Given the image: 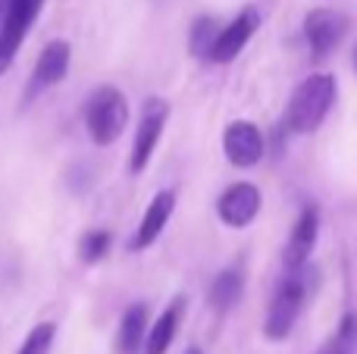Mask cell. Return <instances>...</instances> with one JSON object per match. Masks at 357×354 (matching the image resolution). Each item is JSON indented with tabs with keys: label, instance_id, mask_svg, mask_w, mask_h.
<instances>
[{
	"label": "cell",
	"instance_id": "obj_11",
	"mask_svg": "<svg viewBox=\"0 0 357 354\" xmlns=\"http://www.w3.org/2000/svg\"><path fill=\"white\" fill-rule=\"evenodd\" d=\"M69 56H73V47L66 41H50L47 47L41 50L35 63V75H31V91L38 88H50V85H60L69 72Z\"/></svg>",
	"mask_w": 357,
	"mask_h": 354
},
{
	"label": "cell",
	"instance_id": "obj_7",
	"mask_svg": "<svg viewBox=\"0 0 357 354\" xmlns=\"http://www.w3.org/2000/svg\"><path fill=\"white\" fill-rule=\"evenodd\" d=\"M222 151H226L232 167H254L264 157V135H260V129L254 123L238 119L222 135Z\"/></svg>",
	"mask_w": 357,
	"mask_h": 354
},
{
	"label": "cell",
	"instance_id": "obj_12",
	"mask_svg": "<svg viewBox=\"0 0 357 354\" xmlns=\"http://www.w3.org/2000/svg\"><path fill=\"white\" fill-rule=\"evenodd\" d=\"M317 229H320V217H317L314 207H307V210L298 217L289 245H285V267L289 270H298L307 263L310 251H314V245H317Z\"/></svg>",
	"mask_w": 357,
	"mask_h": 354
},
{
	"label": "cell",
	"instance_id": "obj_9",
	"mask_svg": "<svg viewBox=\"0 0 357 354\" xmlns=\"http://www.w3.org/2000/svg\"><path fill=\"white\" fill-rule=\"evenodd\" d=\"M345 31H348V19L335 10H314L304 19V35H307L310 50L317 56H326L345 38Z\"/></svg>",
	"mask_w": 357,
	"mask_h": 354
},
{
	"label": "cell",
	"instance_id": "obj_20",
	"mask_svg": "<svg viewBox=\"0 0 357 354\" xmlns=\"http://www.w3.org/2000/svg\"><path fill=\"white\" fill-rule=\"evenodd\" d=\"M6 6H10V0H0V25H3V16H6Z\"/></svg>",
	"mask_w": 357,
	"mask_h": 354
},
{
	"label": "cell",
	"instance_id": "obj_18",
	"mask_svg": "<svg viewBox=\"0 0 357 354\" xmlns=\"http://www.w3.org/2000/svg\"><path fill=\"white\" fill-rule=\"evenodd\" d=\"M354 348H357V317L348 314V317L342 320V326L335 330V336L329 339L323 354H354Z\"/></svg>",
	"mask_w": 357,
	"mask_h": 354
},
{
	"label": "cell",
	"instance_id": "obj_8",
	"mask_svg": "<svg viewBox=\"0 0 357 354\" xmlns=\"http://www.w3.org/2000/svg\"><path fill=\"white\" fill-rule=\"evenodd\" d=\"M257 210H260V192L251 185V182H238V185L226 188L220 204H216L220 220L226 226H232V229L248 226L254 217H257Z\"/></svg>",
	"mask_w": 357,
	"mask_h": 354
},
{
	"label": "cell",
	"instance_id": "obj_3",
	"mask_svg": "<svg viewBox=\"0 0 357 354\" xmlns=\"http://www.w3.org/2000/svg\"><path fill=\"white\" fill-rule=\"evenodd\" d=\"M314 288V273L307 270V263L298 270H291L289 279H282V286L273 295L270 314H266V336L270 339H285L295 326L298 314H301L304 301H307V292Z\"/></svg>",
	"mask_w": 357,
	"mask_h": 354
},
{
	"label": "cell",
	"instance_id": "obj_14",
	"mask_svg": "<svg viewBox=\"0 0 357 354\" xmlns=\"http://www.w3.org/2000/svg\"><path fill=\"white\" fill-rule=\"evenodd\" d=\"M148 339V305H132L123 314V323L116 332V351L132 354L142 348V342Z\"/></svg>",
	"mask_w": 357,
	"mask_h": 354
},
{
	"label": "cell",
	"instance_id": "obj_19",
	"mask_svg": "<svg viewBox=\"0 0 357 354\" xmlns=\"http://www.w3.org/2000/svg\"><path fill=\"white\" fill-rule=\"evenodd\" d=\"M54 336H56V326L54 323H38L35 330L25 336L22 348L16 354H47L50 345H54Z\"/></svg>",
	"mask_w": 357,
	"mask_h": 354
},
{
	"label": "cell",
	"instance_id": "obj_1",
	"mask_svg": "<svg viewBox=\"0 0 357 354\" xmlns=\"http://www.w3.org/2000/svg\"><path fill=\"white\" fill-rule=\"evenodd\" d=\"M129 123V100L119 88L104 85L85 104V125L94 144H113Z\"/></svg>",
	"mask_w": 357,
	"mask_h": 354
},
{
	"label": "cell",
	"instance_id": "obj_16",
	"mask_svg": "<svg viewBox=\"0 0 357 354\" xmlns=\"http://www.w3.org/2000/svg\"><path fill=\"white\" fill-rule=\"evenodd\" d=\"M220 29L222 25L216 22L213 16H201L195 25H191V38H188V47L195 56H210V50H213L216 38H220Z\"/></svg>",
	"mask_w": 357,
	"mask_h": 354
},
{
	"label": "cell",
	"instance_id": "obj_6",
	"mask_svg": "<svg viewBox=\"0 0 357 354\" xmlns=\"http://www.w3.org/2000/svg\"><path fill=\"white\" fill-rule=\"evenodd\" d=\"M257 29H260V13L254 10V6L241 10L232 22L220 29V38H216L213 50H210V60H213V63L235 60V56L241 54V47H245V44L254 38V31H257Z\"/></svg>",
	"mask_w": 357,
	"mask_h": 354
},
{
	"label": "cell",
	"instance_id": "obj_5",
	"mask_svg": "<svg viewBox=\"0 0 357 354\" xmlns=\"http://www.w3.org/2000/svg\"><path fill=\"white\" fill-rule=\"evenodd\" d=\"M167 116H169L167 100L154 98L144 104L142 123H138V132H135V148H132V173H142L151 163V154H154L157 141H160V135H163Z\"/></svg>",
	"mask_w": 357,
	"mask_h": 354
},
{
	"label": "cell",
	"instance_id": "obj_15",
	"mask_svg": "<svg viewBox=\"0 0 357 354\" xmlns=\"http://www.w3.org/2000/svg\"><path fill=\"white\" fill-rule=\"evenodd\" d=\"M241 288H245V282H241L238 270H222L213 279V286H210V305H213V311H229V307H235L241 298Z\"/></svg>",
	"mask_w": 357,
	"mask_h": 354
},
{
	"label": "cell",
	"instance_id": "obj_21",
	"mask_svg": "<svg viewBox=\"0 0 357 354\" xmlns=\"http://www.w3.org/2000/svg\"><path fill=\"white\" fill-rule=\"evenodd\" d=\"M185 354H201V348H188V351H185Z\"/></svg>",
	"mask_w": 357,
	"mask_h": 354
},
{
	"label": "cell",
	"instance_id": "obj_10",
	"mask_svg": "<svg viewBox=\"0 0 357 354\" xmlns=\"http://www.w3.org/2000/svg\"><path fill=\"white\" fill-rule=\"evenodd\" d=\"M176 210V194L173 192H157L154 201L148 204V210H144L142 223H138V232H135V242H132V248H151V245L160 238V232L167 229L169 217H173Z\"/></svg>",
	"mask_w": 357,
	"mask_h": 354
},
{
	"label": "cell",
	"instance_id": "obj_4",
	"mask_svg": "<svg viewBox=\"0 0 357 354\" xmlns=\"http://www.w3.org/2000/svg\"><path fill=\"white\" fill-rule=\"evenodd\" d=\"M41 3L44 0H10L6 16H3V25H0V75L10 69L16 50L22 47L31 22H35L38 13H41Z\"/></svg>",
	"mask_w": 357,
	"mask_h": 354
},
{
	"label": "cell",
	"instance_id": "obj_13",
	"mask_svg": "<svg viewBox=\"0 0 357 354\" xmlns=\"http://www.w3.org/2000/svg\"><path fill=\"white\" fill-rule=\"evenodd\" d=\"M185 317V298L178 295L173 298V305L157 317V323L148 330V339H144V354H167V348L173 345L176 332H178V323Z\"/></svg>",
	"mask_w": 357,
	"mask_h": 354
},
{
	"label": "cell",
	"instance_id": "obj_17",
	"mask_svg": "<svg viewBox=\"0 0 357 354\" xmlns=\"http://www.w3.org/2000/svg\"><path fill=\"white\" fill-rule=\"evenodd\" d=\"M110 242H113V236H110V232H104V229L85 232V236H82V242H79L82 261H85V263H100L107 254H110Z\"/></svg>",
	"mask_w": 357,
	"mask_h": 354
},
{
	"label": "cell",
	"instance_id": "obj_2",
	"mask_svg": "<svg viewBox=\"0 0 357 354\" xmlns=\"http://www.w3.org/2000/svg\"><path fill=\"white\" fill-rule=\"evenodd\" d=\"M335 100V79L326 72L310 75L295 88L289 104V129L291 132H314L326 119Z\"/></svg>",
	"mask_w": 357,
	"mask_h": 354
}]
</instances>
